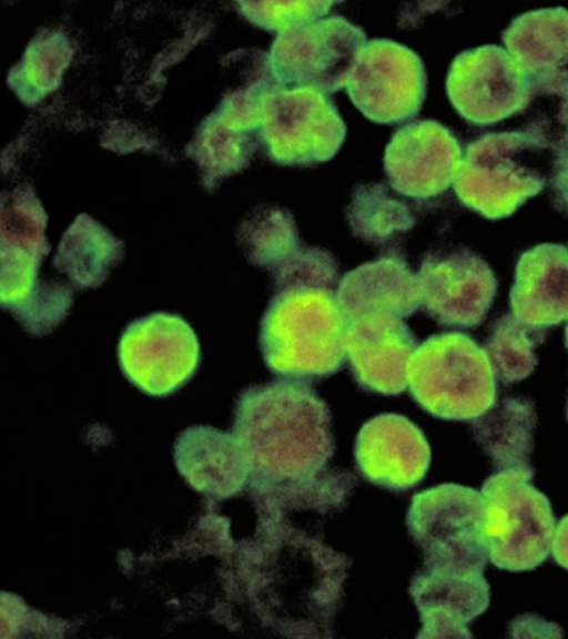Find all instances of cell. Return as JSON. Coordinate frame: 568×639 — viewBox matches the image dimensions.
Masks as SVG:
<instances>
[{"instance_id": "6da1fadb", "label": "cell", "mask_w": 568, "mask_h": 639, "mask_svg": "<svg viewBox=\"0 0 568 639\" xmlns=\"http://www.w3.org/2000/svg\"><path fill=\"white\" fill-rule=\"evenodd\" d=\"M233 429L254 489L310 480L328 469L335 450L329 408L305 382L247 387L237 398Z\"/></svg>"}, {"instance_id": "7a4b0ae2", "label": "cell", "mask_w": 568, "mask_h": 639, "mask_svg": "<svg viewBox=\"0 0 568 639\" xmlns=\"http://www.w3.org/2000/svg\"><path fill=\"white\" fill-rule=\"evenodd\" d=\"M264 621L287 637H329L349 559L287 518H263Z\"/></svg>"}, {"instance_id": "3957f363", "label": "cell", "mask_w": 568, "mask_h": 639, "mask_svg": "<svg viewBox=\"0 0 568 639\" xmlns=\"http://www.w3.org/2000/svg\"><path fill=\"white\" fill-rule=\"evenodd\" d=\"M336 290L322 284L273 286L258 335L264 363L273 374L306 383L339 371L346 361L348 322Z\"/></svg>"}, {"instance_id": "277c9868", "label": "cell", "mask_w": 568, "mask_h": 639, "mask_svg": "<svg viewBox=\"0 0 568 639\" xmlns=\"http://www.w3.org/2000/svg\"><path fill=\"white\" fill-rule=\"evenodd\" d=\"M549 148L542 119L521 130L476 138L466 145L453 182L457 199L485 219L510 216L546 186L542 160Z\"/></svg>"}, {"instance_id": "5b68a950", "label": "cell", "mask_w": 568, "mask_h": 639, "mask_svg": "<svg viewBox=\"0 0 568 639\" xmlns=\"http://www.w3.org/2000/svg\"><path fill=\"white\" fill-rule=\"evenodd\" d=\"M497 377L484 347L462 332L426 338L408 366V390L428 414L474 420L497 402Z\"/></svg>"}, {"instance_id": "8992f818", "label": "cell", "mask_w": 568, "mask_h": 639, "mask_svg": "<svg viewBox=\"0 0 568 639\" xmlns=\"http://www.w3.org/2000/svg\"><path fill=\"white\" fill-rule=\"evenodd\" d=\"M534 475L496 471L479 490L485 503L489 560L499 569L532 570L550 555L557 523L549 499L531 484Z\"/></svg>"}, {"instance_id": "52a82bcc", "label": "cell", "mask_w": 568, "mask_h": 639, "mask_svg": "<svg viewBox=\"0 0 568 639\" xmlns=\"http://www.w3.org/2000/svg\"><path fill=\"white\" fill-rule=\"evenodd\" d=\"M484 523L480 491L452 483L416 493L406 516L423 567L456 574L484 572L489 560Z\"/></svg>"}, {"instance_id": "ba28073f", "label": "cell", "mask_w": 568, "mask_h": 639, "mask_svg": "<svg viewBox=\"0 0 568 639\" xmlns=\"http://www.w3.org/2000/svg\"><path fill=\"white\" fill-rule=\"evenodd\" d=\"M345 135L336 105L321 91L278 88L263 98L258 136L276 164L310 166L329 161Z\"/></svg>"}, {"instance_id": "9c48e42d", "label": "cell", "mask_w": 568, "mask_h": 639, "mask_svg": "<svg viewBox=\"0 0 568 639\" xmlns=\"http://www.w3.org/2000/svg\"><path fill=\"white\" fill-rule=\"evenodd\" d=\"M365 31L344 17H324L277 33L270 62L283 88L307 87L327 95L344 88Z\"/></svg>"}, {"instance_id": "30bf717a", "label": "cell", "mask_w": 568, "mask_h": 639, "mask_svg": "<svg viewBox=\"0 0 568 639\" xmlns=\"http://www.w3.org/2000/svg\"><path fill=\"white\" fill-rule=\"evenodd\" d=\"M356 109L375 123L407 121L422 109L427 77L418 54L390 39L368 40L344 85Z\"/></svg>"}, {"instance_id": "8fae6325", "label": "cell", "mask_w": 568, "mask_h": 639, "mask_svg": "<svg viewBox=\"0 0 568 639\" xmlns=\"http://www.w3.org/2000/svg\"><path fill=\"white\" fill-rule=\"evenodd\" d=\"M118 361L140 390L166 396L187 383L201 362L191 325L179 314L155 312L131 322L121 334Z\"/></svg>"}, {"instance_id": "7c38bea8", "label": "cell", "mask_w": 568, "mask_h": 639, "mask_svg": "<svg viewBox=\"0 0 568 639\" xmlns=\"http://www.w3.org/2000/svg\"><path fill=\"white\" fill-rule=\"evenodd\" d=\"M446 93L469 124L488 126L524 112L535 93L531 83L500 45L485 44L458 53L446 77Z\"/></svg>"}, {"instance_id": "4fadbf2b", "label": "cell", "mask_w": 568, "mask_h": 639, "mask_svg": "<svg viewBox=\"0 0 568 639\" xmlns=\"http://www.w3.org/2000/svg\"><path fill=\"white\" fill-rule=\"evenodd\" d=\"M420 306L446 327L474 328L485 320L497 293L489 264L467 247L424 256L418 273Z\"/></svg>"}, {"instance_id": "5bb4252c", "label": "cell", "mask_w": 568, "mask_h": 639, "mask_svg": "<svg viewBox=\"0 0 568 639\" xmlns=\"http://www.w3.org/2000/svg\"><path fill=\"white\" fill-rule=\"evenodd\" d=\"M464 150L454 132L435 120L398 128L384 151L390 187L417 200L436 197L453 185Z\"/></svg>"}, {"instance_id": "9a60e30c", "label": "cell", "mask_w": 568, "mask_h": 639, "mask_svg": "<svg viewBox=\"0 0 568 639\" xmlns=\"http://www.w3.org/2000/svg\"><path fill=\"white\" fill-rule=\"evenodd\" d=\"M354 455L356 468L366 480L395 491L418 485L432 458L423 430L394 413L376 415L363 424Z\"/></svg>"}, {"instance_id": "2e32d148", "label": "cell", "mask_w": 568, "mask_h": 639, "mask_svg": "<svg viewBox=\"0 0 568 639\" xmlns=\"http://www.w3.org/2000/svg\"><path fill=\"white\" fill-rule=\"evenodd\" d=\"M417 339L403 318L367 314L347 324L345 352L349 369L365 390L386 396L403 393Z\"/></svg>"}, {"instance_id": "e0dca14e", "label": "cell", "mask_w": 568, "mask_h": 639, "mask_svg": "<svg viewBox=\"0 0 568 639\" xmlns=\"http://www.w3.org/2000/svg\"><path fill=\"white\" fill-rule=\"evenodd\" d=\"M501 41L528 77L535 95L568 105V9L526 11L503 30Z\"/></svg>"}, {"instance_id": "ac0fdd59", "label": "cell", "mask_w": 568, "mask_h": 639, "mask_svg": "<svg viewBox=\"0 0 568 639\" xmlns=\"http://www.w3.org/2000/svg\"><path fill=\"white\" fill-rule=\"evenodd\" d=\"M409 595L419 613L417 638H471L469 622L489 606L484 572L456 574L422 568L412 578Z\"/></svg>"}, {"instance_id": "d6986e66", "label": "cell", "mask_w": 568, "mask_h": 639, "mask_svg": "<svg viewBox=\"0 0 568 639\" xmlns=\"http://www.w3.org/2000/svg\"><path fill=\"white\" fill-rule=\"evenodd\" d=\"M509 307L520 322L547 329L568 321V247L541 243L516 263Z\"/></svg>"}, {"instance_id": "ffe728a7", "label": "cell", "mask_w": 568, "mask_h": 639, "mask_svg": "<svg viewBox=\"0 0 568 639\" xmlns=\"http://www.w3.org/2000/svg\"><path fill=\"white\" fill-rule=\"evenodd\" d=\"M336 296L347 322L377 313L404 320L420 306L417 275L396 251L346 272Z\"/></svg>"}, {"instance_id": "44dd1931", "label": "cell", "mask_w": 568, "mask_h": 639, "mask_svg": "<svg viewBox=\"0 0 568 639\" xmlns=\"http://www.w3.org/2000/svg\"><path fill=\"white\" fill-rule=\"evenodd\" d=\"M181 474L196 489L225 498L251 479L247 457L234 434L205 426L184 430L175 445Z\"/></svg>"}, {"instance_id": "7402d4cb", "label": "cell", "mask_w": 568, "mask_h": 639, "mask_svg": "<svg viewBox=\"0 0 568 639\" xmlns=\"http://www.w3.org/2000/svg\"><path fill=\"white\" fill-rule=\"evenodd\" d=\"M536 422L534 403L524 396H511L497 400L486 413L471 420V430L497 471L535 473L530 455Z\"/></svg>"}, {"instance_id": "603a6c76", "label": "cell", "mask_w": 568, "mask_h": 639, "mask_svg": "<svg viewBox=\"0 0 568 639\" xmlns=\"http://www.w3.org/2000/svg\"><path fill=\"white\" fill-rule=\"evenodd\" d=\"M122 255L123 243L82 214L63 234L53 264L72 285L85 290L101 285Z\"/></svg>"}, {"instance_id": "cb8c5ba5", "label": "cell", "mask_w": 568, "mask_h": 639, "mask_svg": "<svg viewBox=\"0 0 568 639\" xmlns=\"http://www.w3.org/2000/svg\"><path fill=\"white\" fill-rule=\"evenodd\" d=\"M346 221L355 237L375 245L388 244L415 224L407 204L384 183L356 185L346 206Z\"/></svg>"}, {"instance_id": "d4e9b609", "label": "cell", "mask_w": 568, "mask_h": 639, "mask_svg": "<svg viewBox=\"0 0 568 639\" xmlns=\"http://www.w3.org/2000/svg\"><path fill=\"white\" fill-rule=\"evenodd\" d=\"M237 240L251 264L271 272L303 246L292 213L278 205L254 210L240 225Z\"/></svg>"}, {"instance_id": "484cf974", "label": "cell", "mask_w": 568, "mask_h": 639, "mask_svg": "<svg viewBox=\"0 0 568 639\" xmlns=\"http://www.w3.org/2000/svg\"><path fill=\"white\" fill-rule=\"evenodd\" d=\"M546 331L529 326L513 314L491 324L484 348L501 383H518L534 372L538 363L536 349L544 343Z\"/></svg>"}, {"instance_id": "4316f807", "label": "cell", "mask_w": 568, "mask_h": 639, "mask_svg": "<svg viewBox=\"0 0 568 639\" xmlns=\"http://www.w3.org/2000/svg\"><path fill=\"white\" fill-rule=\"evenodd\" d=\"M71 49L59 34L41 36L28 47L14 83L27 99H37L52 91L60 82L70 60Z\"/></svg>"}, {"instance_id": "83f0119b", "label": "cell", "mask_w": 568, "mask_h": 639, "mask_svg": "<svg viewBox=\"0 0 568 639\" xmlns=\"http://www.w3.org/2000/svg\"><path fill=\"white\" fill-rule=\"evenodd\" d=\"M45 222L44 211L33 194L14 193L2 203L1 244L49 252Z\"/></svg>"}, {"instance_id": "f1b7e54d", "label": "cell", "mask_w": 568, "mask_h": 639, "mask_svg": "<svg viewBox=\"0 0 568 639\" xmlns=\"http://www.w3.org/2000/svg\"><path fill=\"white\" fill-rule=\"evenodd\" d=\"M239 11L252 24L281 33L328 14L334 1H240Z\"/></svg>"}, {"instance_id": "f546056e", "label": "cell", "mask_w": 568, "mask_h": 639, "mask_svg": "<svg viewBox=\"0 0 568 639\" xmlns=\"http://www.w3.org/2000/svg\"><path fill=\"white\" fill-rule=\"evenodd\" d=\"M251 133L233 130L215 118L203 132L201 141L210 168L222 175L243 169L256 144Z\"/></svg>"}, {"instance_id": "4dcf8cb0", "label": "cell", "mask_w": 568, "mask_h": 639, "mask_svg": "<svg viewBox=\"0 0 568 639\" xmlns=\"http://www.w3.org/2000/svg\"><path fill=\"white\" fill-rule=\"evenodd\" d=\"M273 286L322 284L338 286V265L333 254L317 246H302L272 271Z\"/></svg>"}, {"instance_id": "1f68e13d", "label": "cell", "mask_w": 568, "mask_h": 639, "mask_svg": "<svg viewBox=\"0 0 568 639\" xmlns=\"http://www.w3.org/2000/svg\"><path fill=\"white\" fill-rule=\"evenodd\" d=\"M557 133H550L548 183L555 209L568 214V106L560 105L556 113ZM549 131V130H548Z\"/></svg>"}, {"instance_id": "d6a6232c", "label": "cell", "mask_w": 568, "mask_h": 639, "mask_svg": "<svg viewBox=\"0 0 568 639\" xmlns=\"http://www.w3.org/2000/svg\"><path fill=\"white\" fill-rule=\"evenodd\" d=\"M550 554L560 567L568 570V514L556 525Z\"/></svg>"}, {"instance_id": "836d02e7", "label": "cell", "mask_w": 568, "mask_h": 639, "mask_svg": "<svg viewBox=\"0 0 568 639\" xmlns=\"http://www.w3.org/2000/svg\"><path fill=\"white\" fill-rule=\"evenodd\" d=\"M565 345H566V348L568 351V323H567L566 328H565Z\"/></svg>"}, {"instance_id": "e575fe53", "label": "cell", "mask_w": 568, "mask_h": 639, "mask_svg": "<svg viewBox=\"0 0 568 639\" xmlns=\"http://www.w3.org/2000/svg\"><path fill=\"white\" fill-rule=\"evenodd\" d=\"M566 416H567V420H568V399H567V404H566Z\"/></svg>"}]
</instances>
